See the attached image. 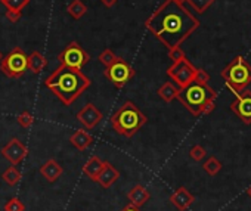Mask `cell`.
<instances>
[{"instance_id":"27","label":"cell","mask_w":251,"mask_h":211,"mask_svg":"<svg viewBox=\"0 0 251 211\" xmlns=\"http://www.w3.org/2000/svg\"><path fill=\"white\" fill-rule=\"evenodd\" d=\"M3 210H5V211H24V210H25V205L22 204L21 199H18V198H11V199L5 204Z\"/></svg>"},{"instance_id":"20","label":"cell","mask_w":251,"mask_h":211,"mask_svg":"<svg viewBox=\"0 0 251 211\" xmlns=\"http://www.w3.org/2000/svg\"><path fill=\"white\" fill-rule=\"evenodd\" d=\"M158 96L164 100V102H172L173 99H176V96H177V93H179V87L174 84V83H172V81H167V83H164L160 89H158Z\"/></svg>"},{"instance_id":"23","label":"cell","mask_w":251,"mask_h":211,"mask_svg":"<svg viewBox=\"0 0 251 211\" xmlns=\"http://www.w3.org/2000/svg\"><path fill=\"white\" fill-rule=\"evenodd\" d=\"M203 167H204L205 173H208L210 176H216L219 171L222 170V162L219 161L216 157H210V158L203 164Z\"/></svg>"},{"instance_id":"28","label":"cell","mask_w":251,"mask_h":211,"mask_svg":"<svg viewBox=\"0 0 251 211\" xmlns=\"http://www.w3.org/2000/svg\"><path fill=\"white\" fill-rule=\"evenodd\" d=\"M16 120H18V123H19L24 129L31 127V124L34 123V117L31 115V113H30V111H22V113L16 117Z\"/></svg>"},{"instance_id":"11","label":"cell","mask_w":251,"mask_h":211,"mask_svg":"<svg viewBox=\"0 0 251 211\" xmlns=\"http://www.w3.org/2000/svg\"><path fill=\"white\" fill-rule=\"evenodd\" d=\"M28 154V148L21 142L19 139L14 137L9 142L2 148V155L12 164V165H18Z\"/></svg>"},{"instance_id":"38","label":"cell","mask_w":251,"mask_h":211,"mask_svg":"<svg viewBox=\"0 0 251 211\" xmlns=\"http://www.w3.org/2000/svg\"><path fill=\"white\" fill-rule=\"evenodd\" d=\"M3 59V56H2V52H0V61H2Z\"/></svg>"},{"instance_id":"17","label":"cell","mask_w":251,"mask_h":211,"mask_svg":"<svg viewBox=\"0 0 251 211\" xmlns=\"http://www.w3.org/2000/svg\"><path fill=\"white\" fill-rule=\"evenodd\" d=\"M149 198H151V194L142 185H135L127 194V199L135 207H142L143 204H146L149 201Z\"/></svg>"},{"instance_id":"2","label":"cell","mask_w":251,"mask_h":211,"mask_svg":"<svg viewBox=\"0 0 251 211\" xmlns=\"http://www.w3.org/2000/svg\"><path fill=\"white\" fill-rule=\"evenodd\" d=\"M45 84L65 107H70L84 90L90 87L92 81L86 74L81 73V69L61 64L45 80Z\"/></svg>"},{"instance_id":"13","label":"cell","mask_w":251,"mask_h":211,"mask_svg":"<svg viewBox=\"0 0 251 211\" xmlns=\"http://www.w3.org/2000/svg\"><path fill=\"white\" fill-rule=\"evenodd\" d=\"M170 201H172V204H173L179 211H185V210H188V208H189V207L194 204L195 198H194V195H192L189 191H188V189L179 188V189H176V191L172 194Z\"/></svg>"},{"instance_id":"34","label":"cell","mask_w":251,"mask_h":211,"mask_svg":"<svg viewBox=\"0 0 251 211\" xmlns=\"http://www.w3.org/2000/svg\"><path fill=\"white\" fill-rule=\"evenodd\" d=\"M101 2L105 8H112L117 5V0H101Z\"/></svg>"},{"instance_id":"25","label":"cell","mask_w":251,"mask_h":211,"mask_svg":"<svg viewBox=\"0 0 251 211\" xmlns=\"http://www.w3.org/2000/svg\"><path fill=\"white\" fill-rule=\"evenodd\" d=\"M2 3L11 11H22L30 3V0H2Z\"/></svg>"},{"instance_id":"4","label":"cell","mask_w":251,"mask_h":211,"mask_svg":"<svg viewBox=\"0 0 251 211\" xmlns=\"http://www.w3.org/2000/svg\"><path fill=\"white\" fill-rule=\"evenodd\" d=\"M216 90H213L208 84H201L197 81H192L186 87L179 89V93L176 96V99H179L183 107L195 117L203 115L204 107L208 102L216 100Z\"/></svg>"},{"instance_id":"26","label":"cell","mask_w":251,"mask_h":211,"mask_svg":"<svg viewBox=\"0 0 251 211\" xmlns=\"http://www.w3.org/2000/svg\"><path fill=\"white\" fill-rule=\"evenodd\" d=\"M99 61H101V64H104L105 66H110V65H112V64L117 61V56H115V53H114L111 49H105V50H102V53L99 55Z\"/></svg>"},{"instance_id":"35","label":"cell","mask_w":251,"mask_h":211,"mask_svg":"<svg viewBox=\"0 0 251 211\" xmlns=\"http://www.w3.org/2000/svg\"><path fill=\"white\" fill-rule=\"evenodd\" d=\"M121 211H141V210H139V207H135V205L129 204V205H126Z\"/></svg>"},{"instance_id":"7","label":"cell","mask_w":251,"mask_h":211,"mask_svg":"<svg viewBox=\"0 0 251 211\" xmlns=\"http://www.w3.org/2000/svg\"><path fill=\"white\" fill-rule=\"evenodd\" d=\"M104 76L111 83H114L115 87L121 89V87H124L126 83L130 81L135 77V69L123 58H117V61L112 65L107 66V69L104 71Z\"/></svg>"},{"instance_id":"21","label":"cell","mask_w":251,"mask_h":211,"mask_svg":"<svg viewBox=\"0 0 251 211\" xmlns=\"http://www.w3.org/2000/svg\"><path fill=\"white\" fill-rule=\"evenodd\" d=\"M2 179H3L9 186H15V185H18L19 180H21V173H19V170H18L15 165H11V167H8V168L3 171Z\"/></svg>"},{"instance_id":"32","label":"cell","mask_w":251,"mask_h":211,"mask_svg":"<svg viewBox=\"0 0 251 211\" xmlns=\"http://www.w3.org/2000/svg\"><path fill=\"white\" fill-rule=\"evenodd\" d=\"M21 16H22L21 11H11V9L6 11V19L9 22H14L15 24V22H18L21 19Z\"/></svg>"},{"instance_id":"36","label":"cell","mask_w":251,"mask_h":211,"mask_svg":"<svg viewBox=\"0 0 251 211\" xmlns=\"http://www.w3.org/2000/svg\"><path fill=\"white\" fill-rule=\"evenodd\" d=\"M247 195L251 198V185H250V186H248V189H247Z\"/></svg>"},{"instance_id":"30","label":"cell","mask_w":251,"mask_h":211,"mask_svg":"<svg viewBox=\"0 0 251 211\" xmlns=\"http://www.w3.org/2000/svg\"><path fill=\"white\" fill-rule=\"evenodd\" d=\"M194 81L201 83V84H208L210 81V74L203 68H197L195 69V76H194Z\"/></svg>"},{"instance_id":"15","label":"cell","mask_w":251,"mask_h":211,"mask_svg":"<svg viewBox=\"0 0 251 211\" xmlns=\"http://www.w3.org/2000/svg\"><path fill=\"white\" fill-rule=\"evenodd\" d=\"M40 173H42V176L49 183H53V182H56L61 178V174L64 173V170H62L61 164L56 160H47L40 167Z\"/></svg>"},{"instance_id":"33","label":"cell","mask_w":251,"mask_h":211,"mask_svg":"<svg viewBox=\"0 0 251 211\" xmlns=\"http://www.w3.org/2000/svg\"><path fill=\"white\" fill-rule=\"evenodd\" d=\"M214 107H216V105H214V100L213 102H208L207 105H205V107H204V111H203V114H210L213 110H214Z\"/></svg>"},{"instance_id":"22","label":"cell","mask_w":251,"mask_h":211,"mask_svg":"<svg viewBox=\"0 0 251 211\" xmlns=\"http://www.w3.org/2000/svg\"><path fill=\"white\" fill-rule=\"evenodd\" d=\"M86 12H87V6L81 2V0H73V2L68 5V14L74 19H80Z\"/></svg>"},{"instance_id":"1","label":"cell","mask_w":251,"mask_h":211,"mask_svg":"<svg viewBox=\"0 0 251 211\" xmlns=\"http://www.w3.org/2000/svg\"><path fill=\"white\" fill-rule=\"evenodd\" d=\"M200 24L197 16L174 0H166L145 22L146 28L169 49L180 46Z\"/></svg>"},{"instance_id":"9","label":"cell","mask_w":251,"mask_h":211,"mask_svg":"<svg viewBox=\"0 0 251 211\" xmlns=\"http://www.w3.org/2000/svg\"><path fill=\"white\" fill-rule=\"evenodd\" d=\"M58 61L62 65H67V66H71L76 69H81L90 61V55L77 42H71L64 50L59 53Z\"/></svg>"},{"instance_id":"3","label":"cell","mask_w":251,"mask_h":211,"mask_svg":"<svg viewBox=\"0 0 251 211\" xmlns=\"http://www.w3.org/2000/svg\"><path fill=\"white\" fill-rule=\"evenodd\" d=\"M146 121H148L146 115L132 100H126L111 117L112 129L118 134L126 137L135 136L146 124Z\"/></svg>"},{"instance_id":"24","label":"cell","mask_w":251,"mask_h":211,"mask_svg":"<svg viewBox=\"0 0 251 211\" xmlns=\"http://www.w3.org/2000/svg\"><path fill=\"white\" fill-rule=\"evenodd\" d=\"M188 3H189L198 14H204L216 0H186Z\"/></svg>"},{"instance_id":"31","label":"cell","mask_w":251,"mask_h":211,"mask_svg":"<svg viewBox=\"0 0 251 211\" xmlns=\"http://www.w3.org/2000/svg\"><path fill=\"white\" fill-rule=\"evenodd\" d=\"M169 58H170L173 62H177V61H180V59H183V58H186V56H185V52L182 50V48H180V46H176V48L169 49Z\"/></svg>"},{"instance_id":"8","label":"cell","mask_w":251,"mask_h":211,"mask_svg":"<svg viewBox=\"0 0 251 211\" xmlns=\"http://www.w3.org/2000/svg\"><path fill=\"white\" fill-rule=\"evenodd\" d=\"M195 66L188 61L186 58L173 62L172 66H169L167 69V76L173 80V83L177 84L179 89L186 87L189 83L194 81V76H195Z\"/></svg>"},{"instance_id":"14","label":"cell","mask_w":251,"mask_h":211,"mask_svg":"<svg viewBox=\"0 0 251 211\" xmlns=\"http://www.w3.org/2000/svg\"><path fill=\"white\" fill-rule=\"evenodd\" d=\"M118 178H120V171H118L111 162H107V161H105L104 168L101 170V173H99V176H98L96 182H98L104 189H108V188H111V186L117 182Z\"/></svg>"},{"instance_id":"6","label":"cell","mask_w":251,"mask_h":211,"mask_svg":"<svg viewBox=\"0 0 251 211\" xmlns=\"http://www.w3.org/2000/svg\"><path fill=\"white\" fill-rule=\"evenodd\" d=\"M28 69V56L21 48H15L12 52H9L0 65V71H2L9 79H18L21 77Z\"/></svg>"},{"instance_id":"18","label":"cell","mask_w":251,"mask_h":211,"mask_svg":"<svg viewBox=\"0 0 251 211\" xmlns=\"http://www.w3.org/2000/svg\"><path fill=\"white\" fill-rule=\"evenodd\" d=\"M70 142L78 151H84L93 144V136H90L86 130H76L70 137Z\"/></svg>"},{"instance_id":"10","label":"cell","mask_w":251,"mask_h":211,"mask_svg":"<svg viewBox=\"0 0 251 211\" xmlns=\"http://www.w3.org/2000/svg\"><path fill=\"white\" fill-rule=\"evenodd\" d=\"M235 100L231 103V110L244 123L251 124V92L244 89L235 93Z\"/></svg>"},{"instance_id":"37","label":"cell","mask_w":251,"mask_h":211,"mask_svg":"<svg viewBox=\"0 0 251 211\" xmlns=\"http://www.w3.org/2000/svg\"><path fill=\"white\" fill-rule=\"evenodd\" d=\"M174 2H176V3H179V5H183V3L186 2V0H174Z\"/></svg>"},{"instance_id":"19","label":"cell","mask_w":251,"mask_h":211,"mask_svg":"<svg viewBox=\"0 0 251 211\" xmlns=\"http://www.w3.org/2000/svg\"><path fill=\"white\" fill-rule=\"evenodd\" d=\"M46 64H47L46 58H45L40 52H37V50L31 52V53L28 55V69H30V71L33 73V74L42 73L43 68L46 66Z\"/></svg>"},{"instance_id":"12","label":"cell","mask_w":251,"mask_h":211,"mask_svg":"<svg viewBox=\"0 0 251 211\" xmlns=\"http://www.w3.org/2000/svg\"><path fill=\"white\" fill-rule=\"evenodd\" d=\"M76 118H77L86 129H93V127H96V126L102 121L104 115H102V113L95 107V105L89 102V103L84 105V108H81V110L77 113Z\"/></svg>"},{"instance_id":"5","label":"cell","mask_w":251,"mask_h":211,"mask_svg":"<svg viewBox=\"0 0 251 211\" xmlns=\"http://www.w3.org/2000/svg\"><path fill=\"white\" fill-rule=\"evenodd\" d=\"M222 77L234 93L244 90L251 84V65L242 56H235L222 71Z\"/></svg>"},{"instance_id":"16","label":"cell","mask_w":251,"mask_h":211,"mask_svg":"<svg viewBox=\"0 0 251 211\" xmlns=\"http://www.w3.org/2000/svg\"><path fill=\"white\" fill-rule=\"evenodd\" d=\"M104 164L105 161H102L98 155H92L87 162L83 165V173L87 176V178L92 180V182H96L98 179V176L101 173V170L104 168Z\"/></svg>"},{"instance_id":"29","label":"cell","mask_w":251,"mask_h":211,"mask_svg":"<svg viewBox=\"0 0 251 211\" xmlns=\"http://www.w3.org/2000/svg\"><path fill=\"white\" fill-rule=\"evenodd\" d=\"M205 155H207V152H205V149H204L201 145H195V146H192L191 151H189V157H191L194 161H203V160L205 158Z\"/></svg>"}]
</instances>
